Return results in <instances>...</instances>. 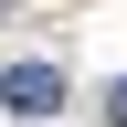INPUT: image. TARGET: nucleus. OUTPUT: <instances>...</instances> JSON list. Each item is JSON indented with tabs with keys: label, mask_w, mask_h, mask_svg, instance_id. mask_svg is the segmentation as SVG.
Listing matches in <instances>:
<instances>
[{
	"label": "nucleus",
	"mask_w": 127,
	"mask_h": 127,
	"mask_svg": "<svg viewBox=\"0 0 127 127\" xmlns=\"http://www.w3.org/2000/svg\"><path fill=\"white\" fill-rule=\"evenodd\" d=\"M0 106H11V117H53L64 106V64H11V74H0Z\"/></svg>",
	"instance_id": "obj_1"
},
{
	"label": "nucleus",
	"mask_w": 127,
	"mask_h": 127,
	"mask_svg": "<svg viewBox=\"0 0 127 127\" xmlns=\"http://www.w3.org/2000/svg\"><path fill=\"white\" fill-rule=\"evenodd\" d=\"M106 117H117V127H127V85H106Z\"/></svg>",
	"instance_id": "obj_2"
}]
</instances>
